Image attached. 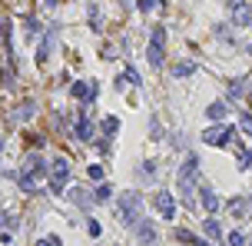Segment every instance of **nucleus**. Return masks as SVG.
Listing matches in <instances>:
<instances>
[{
  "label": "nucleus",
  "mask_w": 252,
  "mask_h": 246,
  "mask_svg": "<svg viewBox=\"0 0 252 246\" xmlns=\"http://www.w3.org/2000/svg\"><path fill=\"white\" fill-rule=\"evenodd\" d=\"M143 196L136 193V189H126L123 196H120V203H116V220L123 223V227H136L140 220H143Z\"/></svg>",
  "instance_id": "f257e3e1"
},
{
  "label": "nucleus",
  "mask_w": 252,
  "mask_h": 246,
  "mask_svg": "<svg viewBox=\"0 0 252 246\" xmlns=\"http://www.w3.org/2000/svg\"><path fill=\"white\" fill-rule=\"evenodd\" d=\"M162 57H166V27H153V37H149V47H146V60L149 67H162Z\"/></svg>",
  "instance_id": "f03ea898"
},
{
  "label": "nucleus",
  "mask_w": 252,
  "mask_h": 246,
  "mask_svg": "<svg viewBox=\"0 0 252 246\" xmlns=\"http://www.w3.org/2000/svg\"><path fill=\"white\" fill-rule=\"evenodd\" d=\"M47 170H50V189H54V193H63V189H67V180H70V160H67V156H56Z\"/></svg>",
  "instance_id": "7ed1b4c3"
},
{
  "label": "nucleus",
  "mask_w": 252,
  "mask_h": 246,
  "mask_svg": "<svg viewBox=\"0 0 252 246\" xmlns=\"http://www.w3.org/2000/svg\"><path fill=\"white\" fill-rule=\"evenodd\" d=\"M233 136H235V127L216 123V127H209V130H202V143H209V147H229Z\"/></svg>",
  "instance_id": "20e7f679"
},
{
  "label": "nucleus",
  "mask_w": 252,
  "mask_h": 246,
  "mask_svg": "<svg viewBox=\"0 0 252 246\" xmlns=\"http://www.w3.org/2000/svg\"><path fill=\"white\" fill-rule=\"evenodd\" d=\"M196 173H199V156H196V153H189V156H186V163L180 167V173H176V176H180V189H182V193H189V189H193Z\"/></svg>",
  "instance_id": "39448f33"
},
{
  "label": "nucleus",
  "mask_w": 252,
  "mask_h": 246,
  "mask_svg": "<svg viewBox=\"0 0 252 246\" xmlns=\"http://www.w3.org/2000/svg\"><path fill=\"white\" fill-rule=\"evenodd\" d=\"M153 207H156V213H160L162 220H176V196L169 189H160L153 196Z\"/></svg>",
  "instance_id": "423d86ee"
},
{
  "label": "nucleus",
  "mask_w": 252,
  "mask_h": 246,
  "mask_svg": "<svg viewBox=\"0 0 252 246\" xmlns=\"http://www.w3.org/2000/svg\"><path fill=\"white\" fill-rule=\"evenodd\" d=\"M70 94L80 100V103H93L96 96H100V83L96 80H80V83H73Z\"/></svg>",
  "instance_id": "0eeeda50"
},
{
  "label": "nucleus",
  "mask_w": 252,
  "mask_h": 246,
  "mask_svg": "<svg viewBox=\"0 0 252 246\" xmlns=\"http://www.w3.org/2000/svg\"><path fill=\"white\" fill-rule=\"evenodd\" d=\"M17 173H23V176H43V173H47V160H43L40 153H30L27 163H23Z\"/></svg>",
  "instance_id": "6e6552de"
},
{
  "label": "nucleus",
  "mask_w": 252,
  "mask_h": 246,
  "mask_svg": "<svg viewBox=\"0 0 252 246\" xmlns=\"http://www.w3.org/2000/svg\"><path fill=\"white\" fill-rule=\"evenodd\" d=\"M233 23H235V27H249V23H252V7H249V3H242V0H235V3H233Z\"/></svg>",
  "instance_id": "1a4fd4ad"
},
{
  "label": "nucleus",
  "mask_w": 252,
  "mask_h": 246,
  "mask_svg": "<svg viewBox=\"0 0 252 246\" xmlns=\"http://www.w3.org/2000/svg\"><path fill=\"white\" fill-rule=\"evenodd\" d=\"M93 133H96V127H93V120H87V116H80L76 120V140H83V143H90Z\"/></svg>",
  "instance_id": "9d476101"
},
{
  "label": "nucleus",
  "mask_w": 252,
  "mask_h": 246,
  "mask_svg": "<svg viewBox=\"0 0 252 246\" xmlns=\"http://www.w3.org/2000/svg\"><path fill=\"white\" fill-rule=\"evenodd\" d=\"M199 200H202L206 213H219V196L213 193V187H202V189H199Z\"/></svg>",
  "instance_id": "9b49d317"
},
{
  "label": "nucleus",
  "mask_w": 252,
  "mask_h": 246,
  "mask_svg": "<svg viewBox=\"0 0 252 246\" xmlns=\"http://www.w3.org/2000/svg\"><path fill=\"white\" fill-rule=\"evenodd\" d=\"M136 236H140V243H156V227L149 220H140L136 223Z\"/></svg>",
  "instance_id": "f8f14e48"
},
{
  "label": "nucleus",
  "mask_w": 252,
  "mask_h": 246,
  "mask_svg": "<svg viewBox=\"0 0 252 246\" xmlns=\"http://www.w3.org/2000/svg\"><path fill=\"white\" fill-rule=\"evenodd\" d=\"M70 200H73L80 209H90V207H93V196L87 193V189H80V187H70Z\"/></svg>",
  "instance_id": "ddd939ff"
},
{
  "label": "nucleus",
  "mask_w": 252,
  "mask_h": 246,
  "mask_svg": "<svg viewBox=\"0 0 252 246\" xmlns=\"http://www.w3.org/2000/svg\"><path fill=\"white\" fill-rule=\"evenodd\" d=\"M226 114H229L226 100H219V103H209V110H206V116H209L213 123H222V120H226Z\"/></svg>",
  "instance_id": "4468645a"
},
{
  "label": "nucleus",
  "mask_w": 252,
  "mask_h": 246,
  "mask_svg": "<svg viewBox=\"0 0 252 246\" xmlns=\"http://www.w3.org/2000/svg\"><path fill=\"white\" fill-rule=\"evenodd\" d=\"M202 233H206L209 240H222V227H219V220H213V216H209V220L202 223Z\"/></svg>",
  "instance_id": "2eb2a0df"
},
{
  "label": "nucleus",
  "mask_w": 252,
  "mask_h": 246,
  "mask_svg": "<svg viewBox=\"0 0 252 246\" xmlns=\"http://www.w3.org/2000/svg\"><path fill=\"white\" fill-rule=\"evenodd\" d=\"M100 130H103V136H113V133L120 130V120H116V116H103V123H100Z\"/></svg>",
  "instance_id": "dca6fc26"
},
{
  "label": "nucleus",
  "mask_w": 252,
  "mask_h": 246,
  "mask_svg": "<svg viewBox=\"0 0 252 246\" xmlns=\"http://www.w3.org/2000/svg\"><path fill=\"white\" fill-rule=\"evenodd\" d=\"M136 173H140L143 180H153V173H156V163H153V160H143V163L136 167Z\"/></svg>",
  "instance_id": "f3484780"
},
{
  "label": "nucleus",
  "mask_w": 252,
  "mask_h": 246,
  "mask_svg": "<svg viewBox=\"0 0 252 246\" xmlns=\"http://www.w3.org/2000/svg\"><path fill=\"white\" fill-rule=\"evenodd\" d=\"M109 196H113V187H109V183H100V187H96V193H93V203H96V200L103 203V200H109Z\"/></svg>",
  "instance_id": "a211bd4d"
},
{
  "label": "nucleus",
  "mask_w": 252,
  "mask_h": 246,
  "mask_svg": "<svg viewBox=\"0 0 252 246\" xmlns=\"http://www.w3.org/2000/svg\"><path fill=\"white\" fill-rule=\"evenodd\" d=\"M193 70H196V63H189V60H186V63H176V70H173V76H189Z\"/></svg>",
  "instance_id": "6ab92c4d"
},
{
  "label": "nucleus",
  "mask_w": 252,
  "mask_h": 246,
  "mask_svg": "<svg viewBox=\"0 0 252 246\" xmlns=\"http://www.w3.org/2000/svg\"><path fill=\"white\" fill-rule=\"evenodd\" d=\"M162 7V0H140V10L143 14H149V10H160Z\"/></svg>",
  "instance_id": "aec40b11"
},
{
  "label": "nucleus",
  "mask_w": 252,
  "mask_h": 246,
  "mask_svg": "<svg viewBox=\"0 0 252 246\" xmlns=\"http://www.w3.org/2000/svg\"><path fill=\"white\" fill-rule=\"evenodd\" d=\"M87 176H90L93 183H103V167H96V163H93L90 170H87Z\"/></svg>",
  "instance_id": "412c9836"
},
{
  "label": "nucleus",
  "mask_w": 252,
  "mask_h": 246,
  "mask_svg": "<svg viewBox=\"0 0 252 246\" xmlns=\"http://www.w3.org/2000/svg\"><path fill=\"white\" fill-rule=\"evenodd\" d=\"M229 246H246V236H242L239 229H233V233H229Z\"/></svg>",
  "instance_id": "4be33fe9"
},
{
  "label": "nucleus",
  "mask_w": 252,
  "mask_h": 246,
  "mask_svg": "<svg viewBox=\"0 0 252 246\" xmlns=\"http://www.w3.org/2000/svg\"><path fill=\"white\" fill-rule=\"evenodd\" d=\"M34 114V103H27V107H20L17 114H14V120H27V116Z\"/></svg>",
  "instance_id": "5701e85b"
},
{
  "label": "nucleus",
  "mask_w": 252,
  "mask_h": 246,
  "mask_svg": "<svg viewBox=\"0 0 252 246\" xmlns=\"http://www.w3.org/2000/svg\"><path fill=\"white\" fill-rule=\"evenodd\" d=\"M239 167H252V147L239 153Z\"/></svg>",
  "instance_id": "b1692460"
},
{
  "label": "nucleus",
  "mask_w": 252,
  "mask_h": 246,
  "mask_svg": "<svg viewBox=\"0 0 252 246\" xmlns=\"http://www.w3.org/2000/svg\"><path fill=\"white\" fill-rule=\"evenodd\" d=\"M87 233H90V236H100V233H103V227H100L96 220H90V223H87Z\"/></svg>",
  "instance_id": "393cba45"
},
{
  "label": "nucleus",
  "mask_w": 252,
  "mask_h": 246,
  "mask_svg": "<svg viewBox=\"0 0 252 246\" xmlns=\"http://www.w3.org/2000/svg\"><path fill=\"white\" fill-rule=\"evenodd\" d=\"M242 133L252 136V114H242Z\"/></svg>",
  "instance_id": "a878e982"
},
{
  "label": "nucleus",
  "mask_w": 252,
  "mask_h": 246,
  "mask_svg": "<svg viewBox=\"0 0 252 246\" xmlns=\"http://www.w3.org/2000/svg\"><path fill=\"white\" fill-rule=\"evenodd\" d=\"M14 220H17V216H14V213H10V209H7V213H0V229L7 227V223H14Z\"/></svg>",
  "instance_id": "bb28decb"
},
{
  "label": "nucleus",
  "mask_w": 252,
  "mask_h": 246,
  "mask_svg": "<svg viewBox=\"0 0 252 246\" xmlns=\"http://www.w3.org/2000/svg\"><path fill=\"white\" fill-rule=\"evenodd\" d=\"M229 209H233L235 216H242V213H246V207H242V200H233V203H229Z\"/></svg>",
  "instance_id": "cd10ccee"
},
{
  "label": "nucleus",
  "mask_w": 252,
  "mask_h": 246,
  "mask_svg": "<svg viewBox=\"0 0 252 246\" xmlns=\"http://www.w3.org/2000/svg\"><path fill=\"white\" fill-rule=\"evenodd\" d=\"M36 246H60V236H47V240H40Z\"/></svg>",
  "instance_id": "c85d7f7f"
},
{
  "label": "nucleus",
  "mask_w": 252,
  "mask_h": 246,
  "mask_svg": "<svg viewBox=\"0 0 252 246\" xmlns=\"http://www.w3.org/2000/svg\"><path fill=\"white\" fill-rule=\"evenodd\" d=\"M126 80H129V83H140V74H136L133 67H126Z\"/></svg>",
  "instance_id": "c756f323"
},
{
  "label": "nucleus",
  "mask_w": 252,
  "mask_h": 246,
  "mask_svg": "<svg viewBox=\"0 0 252 246\" xmlns=\"http://www.w3.org/2000/svg\"><path fill=\"white\" fill-rule=\"evenodd\" d=\"M0 147H3V143H0Z\"/></svg>",
  "instance_id": "7c9ffc66"
},
{
  "label": "nucleus",
  "mask_w": 252,
  "mask_h": 246,
  "mask_svg": "<svg viewBox=\"0 0 252 246\" xmlns=\"http://www.w3.org/2000/svg\"><path fill=\"white\" fill-rule=\"evenodd\" d=\"M249 246H252V243H249Z\"/></svg>",
  "instance_id": "2f4dec72"
}]
</instances>
